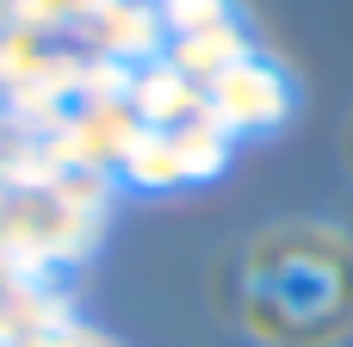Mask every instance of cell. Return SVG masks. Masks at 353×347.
<instances>
[{
  "mask_svg": "<svg viewBox=\"0 0 353 347\" xmlns=\"http://www.w3.org/2000/svg\"><path fill=\"white\" fill-rule=\"evenodd\" d=\"M230 317L261 347H335L353 335V242L335 224H273L230 261Z\"/></svg>",
  "mask_w": 353,
  "mask_h": 347,
  "instance_id": "6da1fadb",
  "label": "cell"
},
{
  "mask_svg": "<svg viewBox=\"0 0 353 347\" xmlns=\"http://www.w3.org/2000/svg\"><path fill=\"white\" fill-rule=\"evenodd\" d=\"M347 168H353V118H347Z\"/></svg>",
  "mask_w": 353,
  "mask_h": 347,
  "instance_id": "7a4b0ae2",
  "label": "cell"
},
{
  "mask_svg": "<svg viewBox=\"0 0 353 347\" xmlns=\"http://www.w3.org/2000/svg\"><path fill=\"white\" fill-rule=\"evenodd\" d=\"M347 242H353V224H347Z\"/></svg>",
  "mask_w": 353,
  "mask_h": 347,
  "instance_id": "3957f363",
  "label": "cell"
}]
</instances>
